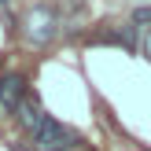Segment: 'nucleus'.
Instances as JSON below:
<instances>
[{"instance_id":"1","label":"nucleus","mask_w":151,"mask_h":151,"mask_svg":"<svg viewBox=\"0 0 151 151\" xmlns=\"http://www.w3.org/2000/svg\"><path fill=\"white\" fill-rule=\"evenodd\" d=\"M59 29H63V19L48 4H33L26 11V19H22V33H26L29 44H52L59 37Z\"/></svg>"},{"instance_id":"9","label":"nucleus","mask_w":151,"mask_h":151,"mask_svg":"<svg viewBox=\"0 0 151 151\" xmlns=\"http://www.w3.org/2000/svg\"><path fill=\"white\" fill-rule=\"evenodd\" d=\"M0 4H4V0H0Z\"/></svg>"},{"instance_id":"5","label":"nucleus","mask_w":151,"mask_h":151,"mask_svg":"<svg viewBox=\"0 0 151 151\" xmlns=\"http://www.w3.org/2000/svg\"><path fill=\"white\" fill-rule=\"evenodd\" d=\"M114 41H122L125 48H133V52H137V44H140V37H137V26H122V29L114 33Z\"/></svg>"},{"instance_id":"6","label":"nucleus","mask_w":151,"mask_h":151,"mask_svg":"<svg viewBox=\"0 0 151 151\" xmlns=\"http://www.w3.org/2000/svg\"><path fill=\"white\" fill-rule=\"evenodd\" d=\"M133 26H151V7H137L133 11Z\"/></svg>"},{"instance_id":"7","label":"nucleus","mask_w":151,"mask_h":151,"mask_svg":"<svg viewBox=\"0 0 151 151\" xmlns=\"http://www.w3.org/2000/svg\"><path fill=\"white\" fill-rule=\"evenodd\" d=\"M63 7H66V15L74 19V15H81V11H85V0H63Z\"/></svg>"},{"instance_id":"4","label":"nucleus","mask_w":151,"mask_h":151,"mask_svg":"<svg viewBox=\"0 0 151 151\" xmlns=\"http://www.w3.org/2000/svg\"><path fill=\"white\" fill-rule=\"evenodd\" d=\"M15 118H19V125H22V129L37 133V129H41V122H44V118H48V114H44V111H41V100L26 92V100L19 103V111H15Z\"/></svg>"},{"instance_id":"8","label":"nucleus","mask_w":151,"mask_h":151,"mask_svg":"<svg viewBox=\"0 0 151 151\" xmlns=\"http://www.w3.org/2000/svg\"><path fill=\"white\" fill-rule=\"evenodd\" d=\"M140 48H144V55L151 59V29H147V33H144V41H140Z\"/></svg>"},{"instance_id":"2","label":"nucleus","mask_w":151,"mask_h":151,"mask_svg":"<svg viewBox=\"0 0 151 151\" xmlns=\"http://www.w3.org/2000/svg\"><path fill=\"white\" fill-rule=\"evenodd\" d=\"M33 144H37V151H70L78 144V133H74L70 125L55 122V118H44L41 129L33 133Z\"/></svg>"},{"instance_id":"3","label":"nucleus","mask_w":151,"mask_h":151,"mask_svg":"<svg viewBox=\"0 0 151 151\" xmlns=\"http://www.w3.org/2000/svg\"><path fill=\"white\" fill-rule=\"evenodd\" d=\"M22 100H26V81H22L19 74H4V78H0V103H4L7 111H19Z\"/></svg>"}]
</instances>
